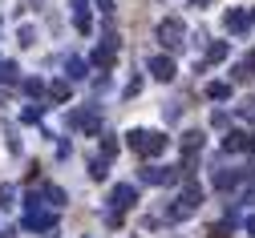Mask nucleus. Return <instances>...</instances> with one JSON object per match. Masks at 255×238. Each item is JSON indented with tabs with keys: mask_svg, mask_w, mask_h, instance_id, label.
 <instances>
[{
	"mask_svg": "<svg viewBox=\"0 0 255 238\" xmlns=\"http://www.w3.org/2000/svg\"><path fill=\"white\" fill-rule=\"evenodd\" d=\"M207 238H231V234L223 230V226H211V230H207Z\"/></svg>",
	"mask_w": 255,
	"mask_h": 238,
	"instance_id": "obj_14",
	"label": "nucleus"
},
{
	"mask_svg": "<svg viewBox=\"0 0 255 238\" xmlns=\"http://www.w3.org/2000/svg\"><path fill=\"white\" fill-rule=\"evenodd\" d=\"M110 202H114V210H118V214H122L126 206H134V186H114Z\"/></svg>",
	"mask_w": 255,
	"mask_h": 238,
	"instance_id": "obj_6",
	"label": "nucleus"
},
{
	"mask_svg": "<svg viewBox=\"0 0 255 238\" xmlns=\"http://www.w3.org/2000/svg\"><path fill=\"white\" fill-rule=\"evenodd\" d=\"M195 4H211V0H195Z\"/></svg>",
	"mask_w": 255,
	"mask_h": 238,
	"instance_id": "obj_15",
	"label": "nucleus"
},
{
	"mask_svg": "<svg viewBox=\"0 0 255 238\" xmlns=\"http://www.w3.org/2000/svg\"><path fill=\"white\" fill-rule=\"evenodd\" d=\"M247 69H255V53H251V57H247V61L239 65V77H247Z\"/></svg>",
	"mask_w": 255,
	"mask_h": 238,
	"instance_id": "obj_13",
	"label": "nucleus"
},
{
	"mask_svg": "<svg viewBox=\"0 0 255 238\" xmlns=\"http://www.w3.org/2000/svg\"><path fill=\"white\" fill-rule=\"evenodd\" d=\"M207 93H211V97H219V101H223V97H227V93H231V85H223V81H215V85H211V89H207Z\"/></svg>",
	"mask_w": 255,
	"mask_h": 238,
	"instance_id": "obj_11",
	"label": "nucleus"
},
{
	"mask_svg": "<svg viewBox=\"0 0 255 238\" xmlns=\"http://www.w3.org/2000/svg\"><path fill=\"white\" fill-rule=\"evenodd\" d=\"M130 146L146 158V154H162L166 150V138H162V133H150V129H134L130 133Z\"/></svg>",
	"mask_w": 255,
	"mask_h": 238,
	"instance_id": "obj_1",
	"label": "nucleus"
},
{
	"mask_svg": "<svg viewBox=\"0 0 255 238\" xmlns=\"http://www.w3.org/2000/svg\"><path fill=\"white\" fill-rule=\"evenodd\" d=\"M182 150H186V154H199V150H203V133H199V129H190L186 138H182Z\"/></svg>",
	"mask_w": 255,
	"mask_h": 238,
	"instance_id": "obj_8",
	"label": "nucleus"
},
{
	"mask_svg": "<svg viewBox=\"0 0 255 238\" xmlns=\"http://www.w3.org/2000/svg\"><path fill=\"white\" fill-rule=\"evenodd\" d=\"M49 97H57V101H65V97H69V85H65V81H53V85H49Z\"/></svg>",
	"mask_w": 255,
	"mask_h": 238,
	"instance_id": "obj_9",
	"label": "nucleus"
},
{
	"mask_svg": "<svg viewBox=\"0 0 255 238\" xmlns=\"http://www.w3.org/2000/svg\"><path fill=\"white\" fill-rule=\"evenodd\" d=\"M239 113H243V117H251V121H255V101H243V105H239Z\"/></svg>",
	"mask_w": 255,
	"mask_h": 238,
	"instance_id": "obj_12",
	"label": "nucleus"
},
{
	"mask_svg": "<svg viewBox=\"0 0 255 238\" xmlns=\"http://www.w3.org/2000/svg\"><path fill=\"white\" fill-rule=\"evenodd\" d=\"M150 73H154V81H170L174 77V61L170 57H150Z\"/></svg>",
	"mask_w": 255,
	"mask_h": 238,
	"instance_id": "obj_5",
	"label": "nucleus"
},
{
	"mask_svg": "<svg viewBox=\"0 0 255 238\" xmlns=\"http://www.w3.org/2000/svg\"><path fill=\"white\" fill-rule=\"evenodd\" d=\"M182 37H186V28H182V20H162L158 24V41H162V49H182Z\"/></svg>",
	"mask_w": 255,
	"mask_h": 238,
	"instance_id": "obj_2",
	"label": "nucleus"
},
{
	"mask_svg": "<svg viewBox=\"0 0 255 238\" xmlns=\"http://www.w3.org/2000/svg\"><path fill=\"white\" fill-rule=\"evenodd\" d=\"M12 198H16V190H12V186H0V206H4V210H8V206H16Z\"/></svg>",
	"mask_w": 255,
	"mask_h": 238,
	"instance_id": "obj_10",
	"label": "nucleus"
},
{
	"mask_svg": "<svg viewBox=\"0 0 255 238\" xmlns=\"http://www.w3.org/2000/svg\"><path fill=\"white\" fill-rule=\"evenodd\" d=\"M251 24H255V12H251V8H247V12H243V8L227 12V28H231V32H247Z\"/></svg>",
	"mask_w": 255,
	"mask_h": 238,
	"instance_id": "obj_4",
	"label": "nucleus"
},
{
	"mask_svg": "<svg viewBox=\"0 0 255 238\" xmlns=\"http://www.w3.org/2000/svg\"><path fill=\"white\" fill-rule=\"evenodd\" d=\"M199 198H203L199 186H195V182H186L182 194H178V202H174V214H195V210H199Z\"/></svg>",
	"mask_w": 255,
	"mask_h": 238,
	"instance_id": "obj_3",
	"label": "nucleus"
},
{
	"mask_svg": "<svg viewBox=\"0 0 255 238\" xmlns=\"http://www.w3.org/2000/svg\"><path fill=\"white\" fill-rule=\"evenodd\" d=\"M227 150H255V133H231Z\"/></svg>",
	"mask_w": 255,
	"mask_h": 238,
	"instance_id": "obj_7",
	"label": "nucleus"
}]
</instances>
